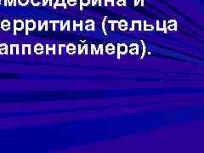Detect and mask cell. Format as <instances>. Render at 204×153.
I'll list each match as a JSON object with an SVG mask.
<instances>
[{
  "instance_id": "cell-26",
  "label": "cell",
  "mask_w": 204,
  "mask_h": 153,
  "mask_svg": "<svg viewBox=\"0 0 204 153\" xmlns=\"http://www.w3.org/2000/svg\"><path fill=\"white\" fill-rule=\"evenodd\" d=\"M66 2L70 6H76L78 4V0H66Z\"/></svg>"
},
{
  "instance_id": "cell-17",
  "label": "cell",
  "mask_w": 204,
  "mask_h": 153,
  "mask_svg": "<svg viewBox=\"0 0 204 153\" xmlns=\"http://www.w3.org/2000/svg\"><path fill=\"white\" fill-rule=\"evenodd\" d=\"M57 6H62L63 8H66V5H65V0H56L55 4L54 5L55 8H56Z\"/></svg>"
},
{
  "instance_id": "cell-13",
  "label": "cell",
  "mask_w": 204,
  "mask_h": 153,
  "mask_svg": "<svg viewBox=\"0 0 204 153\" xmlns=\"http://www.w3.org/2000/svg\"><path fill=\"white\" fill-rule=\"evenodd\" d=\"M78 27L79 28V30L81 31V32H83V21H79V23H77L76 21H73V25H72V30H73L74 32L75 31H77L78 29Z\"/></svg>"
},
{
  "instance_id": "cell-27",
  "label": "cell",
  "mask_w": 204,
  "mask_h": 153,
  "mask_svg": "<svg viewBox=\"0 0 204 153\" xmlns=\"http://www.w3.org/2000/svg\"><path fill=\"white\" fill-rule=\"evenodd\" d=\"M18 3L22 6H26L29 3V0H18Z\"/></svg>"
},
{
  "instance_id": "cell-5",
  "label": "cell",
  "mask_w": 204,
  "mask_h": 153,
  "mask_svg": "<svg viewBox=\"0 0 204 153\" xmlns=\"http://www.w3.org/2000/svg\"><path fill=\"white\" fill-rule=\"evenodd\" d=\"M84 28L86 31H91V32H95V22L92 19H89L85 22V25Z\"/></svg>"
},
{
  "instance_id": "cell-14",
  "label": "cell",
  "mask_w": 204,
  "mask_h": 153,
  "mask_svg": "<svg viewBox=\"0 0 204 153\" xmlns=\"http://www.w3.org/2000/svg\"><path fill=\"white\" fill-rule=\"evenodd\" d=\"M143 31L144 32H152L153 30L155 29L154 25H151V24H147L146 21H143Z\"/></svg>"
},
{
  "instance_id": "cell-34",
  "label": "cell",
  "mask_w": 204,
  "mask_h": 153,
  "mask_svg": "<svg viewBox=\"0 0 204 153\" xmlns=\"http://www.w3.org/2000/svg\"><path fill=\"white\" fill-rule=\"evenodd\" d=\"M101 45H102V44H100V45H99V47H98V49H96L95 52V54L96 55H99V54H100V47H101Z\"/></svg>"
},
{
  "instance_id": "cell-12",
  "label": "cell",
  "mask_w": 204,
  "mask_h": 153,
  "mask_svg": "<svg viewBox=\"0 0 204 153\" xmlns=\"http://www.w3.org/2000/svg\"><path fill=\"white\" fill-rule=\"evenodd\" d=\"M167 21H163V26H160V21H156V31L157 32H163L164 33H168V30H167Z\"/></svg>"
},
{
  "instance_id": "cell-11",
  "label": "cell",
  "mask_w": 204,
  "mask_h": 153,
  "mask_svg": "<svg viewBox=\"0 0 204 153\" xmlns=\"http://www.w3.org/2000/svg\"><path fill=\"white\" fill-rule=\"evenodd\" d=\"M78 54L79 55H82L83 52H85V53H84L85 55H89V49H89V45H88V44H84L83 46H82L81 44H78Z\"/></svg>"
},
{
  "instance_id": "cell-24",
  "label": "cell",
  "mask_w": 204,
  "mask_h": 153,
  "mask_svg": "<svg viewBox=\"0 0 204 153\" xmlns=\"http://www.w3.org/2000/svg\"><path fill=\"white\" fill-rule=\"evenodd\" d=\"M49 50H52L53 54L55 55V45L54 44L52 48H49L48 44H47V45H46V54H47V55L48 54V51Z\"/></svg>"
},
{
  "instance_id": "cell-20",
  "label": "cell",
  "mask_w": 204,
  "mask_h": 153,
  "mask_svg": "<svg viewBox=\"0 0 204 153\" xmlns=\"http://www.w3.org/2000/svg\"><path fill=\"white\" fill-rule=\"evenodd\" d=\"M116 4L117 6H126L127 0H116Z\"/></svg>"
},
{
  "instance_id": "cell-6",
  "label": "cell",
  "mask_w": 204,
  "mask_h": 153,
  "mask_svg": "<svg viewBox=\"0 0 204 153\" xmlns=\"http://www.w3.org/2000/svg\"><path fill=\"white\" fill-rule=\"evenodd\" d=\"M117 25L118 29L122 32H126L127 30L129 29V23L125 19H122L120 21H118Z\"/></svg>"
},
{
  "instance_id": "cell-18",
  "label": "cell",
  "mask_w": 204,
  "mask_h": 153,
  "mask_svg": "<svg viewBox=\"0 0 204 153\" xmlns=\"http://www.w3.org/2000/svg\"><path fill=\"white\" fill-rule=\"evenodd\" d=\"M107 21V23H108V24H111V31H114V30H115V25H116V24H117V22H118V21H117V20H108V21Z\"/></svg>"
},
{
  "instance_id": "cell-8",
  "label": "cell",
  "mask_w": 204,
  "mask_h": 153,
  "mask_svg": "<svg viewBox=\"0 0 204 153\" xmlns=\"http://www.w3.org/2000/svg\"><path fill=\"white\" fill-rule=\"evenodd\" d=\"M36 28V22L33 20H26V34H28V31H33Z\"/></svg>"
},
{
  "instance_id": "cell-29",
  "label": "cell",
  "mask_w": 204,
  "mask_h": 153,
  "mask_svg": "<svg viewBox=\"0 0 204 153\" xmlns=\"http://www.w3.org/2000/svg\"><path fill=\"white\" fill-rule=\"evenodd\" d=\"M31 3L33 4L34 6H38L41 4V0H31Z\"/></svg>"
},
{
  "instance_id": "cell-3",
  "label": "cell",
  "mask_w": 204,
  "mask_h": 153,
  "mask_svg": "<svg viewBox=\"0 0 204 153\" xmlns=\"http://www.w3.org/2000/svg\"><path fill=\"white\" fill-rule=\"evenodd\" d=\"M129 52L132 55H138L139 54V46L136 42H132L129 44Z\"/></svg>"
},
{
  "instance_id": "cell-36",
  "label": "cell",
  "mask_w": 204,
  "mask_h": 153,
  "mask_svg": "<svg viewBox=\"0 0 204 153\" xmlns=\"http://www.w3.org/2000/svg\"><path fill=\"white\" fill-rule=\"evenodd\" d=\"M66 28H67V31H70L71 28H70V21H68V23H67V25H66Z\"/></svg>"
},
{
  "instance_id": "cell-25",
  "label": "cell",
  "mask_w": 204,
  "mask_h": 153,
  "mask_svg": "<svg viewBox=\"0 0 204 153\" xmlns=\"http://www.w3.org/2000/svg\"><path fill=\"white\" fill-rule=\"evenodd\" d=\"M97 4L99 6H102V0H91L92 6H95Z\"/></svg>"
},
{
  "instance_id": "cell-35",
  "label": "cell",
  "mask_w": 204,
  "mask_h": 153,
  "mask_svg": "<svg viewBox=\"0 0 204 153\" xmlns=\"http://www.w3.org/2000/svg\"><path fill=\"white\" fill-rule=\"evenodd\" d=\"M104 54V45L102 44L101 47H100V55H103Z\"/></svg>"
},
{
  "instance_id": "cell-19",
  "label": "cell",
  "mask_w": 204,
  "mask_h": 153,
  "mask_svg": "<svg viewBox=\"0 0 204 153\" xmlns=\"http://www.w3.org/2000/svg\"><path fill=\"white\" fill-rule=\"evenodd\" d=\"M106 21H107V16H105L102 20V31H103V33L106 36L107 35V32H106V29H105V23H106Z\"/></svg>"
},
{
  "instance_id": "cell-2",
  "label": "cell",
  "mask_w": 204,
  "mask_h": 153,
  "mask_svg": "<svg viewBox=\"0 0 204 153\" xmlns=\"http://www.w3.org/2000/svg\"><path fill=\"white\" fill-rule=\"evenodd\" d=\"M167 25V30L170 32H176L178 30V23L175 19H170L168 21V25Z\"/></svg>"
},
{
  "instance_id": "cell-10",
  "label": "cell",
  "mask_w": 204,
  "mask_h": 153,
  "mask_svg": "<svg viewBox=\"0 0 204 153\" xmlns=\"http://www.w3.org/2000/svg\"><path fill=\"white\" fill-rule=\"evenodd\" d=\"M15 34H16V31H22L24 28V23L22 20H15Z\"/></svg>"
},
{
  "instance_id": "cell-30",
  "label": "cell",
  "mask_w": 204,
  "mask_h": 153,
  "mask_svg": "<svg viewBox=\"0 0 204 153\" xmlns=\"http://www.w3.org/2000/svg\"><path fill=\"white\" fill-rule=\"evenodd\" d=\"M95 50H96L95 45V44H92V45H91V50H90V54H91V55H95Z\"/></svg>"
},
{
  "instance_id": "cell-33",
  "label": "cell",
  "mask_w": 204,
  "mask_h": 153,
  "mask_svg": "<svg viewBox=\"0 0 204 153\" xmlns=\"http://www.w3.org/2000/svg\"><path fill=\"white\" fill-rule=\"evenodd\" d=\"M63 47H65V44H60V45H59V54H60V55L62 54V51H61V49H62V48H63Z\"/></svg>"
},
{
  "instance_id": "cell-16",
  "label": "cell",
  "mask_w": 204,
  "mask_h": 153,
  "mask_svg": "<svg viewBox=\"0 0 204 153\" xmlns=\"http://www.w3.org/2000/svg\"><path fill=\"white\" fill-rule=\"evenodd\" d=\"M91 4V0H80V10H83V6H89Z\"/></svg>"
},
{
  "instance_id": "cell-15",
  "label": "cell",
  "mask_w": 204,
  "mask_h": 153,
  "mask_svg": "<svg viewBox=\"0 0 204 153\" xmlns=\"http://www.w3.org/2000/svg\"><path fill=\"white\" fill-rule=\"evenodd\" d=\"M34 50L37 55H42L44 53V46L40 43H38V44L35 45Z\"/></svg>"
},
{
  "instance_id": "cell-21",
  "label": "cell",
  "mask_w": 204,
  "mask_h": 153,
  "mask_svg": "<svg viewBox=\"0 0 204 153\" xmlns=\"http://www.w3.org/2000/svg\"><path fill=\"white\" fill-rule=\"evenodd\" d=\"M109 4L111 6H115V0H104L105 6H108Z\"/></svg>"
},
{
  "instance_id": "cell-9",
  "label": "cell",
  "mask_w": 204,
  "mask_h": 153,
  "mask_svg": "<svg viewBox=\"0 0 204 153\" xmlns=\"http://www.w3.org/2000/svg\"><path fill=\"white\" fill-rule=\"evenodd\" d=\"M65 49L66 53L70 55H74L77 52V46L74 43H68L67 45H65Z\"/></svg>"
},
{
  "instance_id": "cell-32",
  "label": "cell",
  "mask_w": 204,
  "mask_h": 153,
  "mask_svg": "<svg viewBox=\"0 0 204 153\" xmlns=\"http://www.w3.org/2000/svg\"><path fill=\"white\" fill-rule=\"evenodd\" d=\"M48 2L49 3V5H52V0H43V4L45 5Z\"/></svg>"
},
{
  "instance_id": "cell-31",
  "label": "cell",
  "mask_w": 204,
  "mask_h": 153,
  "mask_svg": "<svg viewBox=\"0 0 204 153\" xmlns=\"http://www.w3.org/2000/svg\"><path fill=\"white\" fill-rule=\"evenodd\" d=\"M50 22H51V23H53V30H54V31H55V30H56L55 25H56L57 23H59L60 21H50Z\"/></svg>"
},
{
  "instance_id": "cell-22",
  "label": "cell",
  "mask_w": 204,
  "mask_h": 153,
  "mask_svg": "<svg viewBox=\"0 0 204 153\" xmlns=\"http://www.w3.org/2000/svg\"><path fill=\"white\" fill-rule=\"evenodd\" d=\"M134 4H135V7H136V6H139V5H140L141 7H144V6H145L144 0H135V3H134Z\"/></svg>"
},
{
  "instance_id": "cell-7",
  "label": "cell",
  "mask_w": 204,
  "mask_h": 153,
  "mask_svg": "<svg viewBox=\"0 0 204 153\" xmlns=\"http://www.w3.org/2000/svg\"><path fill=\"white\" fill-rule=\"evenodd\" d=\"M105 53L109 55H112L115 54V52H116V47L115 45L112 43V42H110V43H107L105 47Z\"/></svg>"
},
{
  "instance_id": "cell-4",
  "label": "cell",
  "mask_w": 204,
  "mask_h": 153,
  "mask_svg": "<svg viewBox=\"0 0 204 153\" xmlns=\"http://www.w3.org/2000/svg\"><path fill=\"white\" fill-rule=\"evenodd\" d=\"M136 26L138 27V30L139 32L142 31V21L140 20H133L131 22V27L129 28L130 32H134L136 28Z\"/></svg>"
},
{
  "instance_id": "cell-23",
  "label": "cell",
  "mask_w": 204,
  "mask_h": 153,
  "mask_svg": "<svg viewBox=\"0 0 204 153\" xmlns=\"http://www.w3.org/2000/svg\"><path fill=\"white\" fill-rule=\"evenodd\" d=\"M141 44H142V47H143V51H142V55H141V59H143L145 55V53H146V46L145 44V42L143 40H141Z\"/></svg>"
},
{
  "instance_id": "cell-28",
  "label": "cell",
  "mask_w": 204,
  "mask_h": 153,
  "mask_svg": "<svg viewBox=\"0 0 204 153\" xmlns=\"http://www.w3.org/2000/svg\"><path fill=\"white\" fill-rule=\"evenodd\" d=\"M61 22V31H64L65 30V28L66 27V25H67V23H68V21H65V23L64 24V22L61 21H60Z\"/></svg>"
},
{
  "instance_id": "cell-1",
  "label": "cell",
  "mask_w": 204,
  "mask_h": 153,
  "mask_svg": "<svg viewBox=\"0 0 204 153\" xmlns=\"http://www.w3.org/2000/svg\"><path fill=\"white\" fill-rule=\"evenodd\" d=\"M129 52V46L126 43H117V59H120L121 55H127Z\"/></svg>"
}]
</instances>
